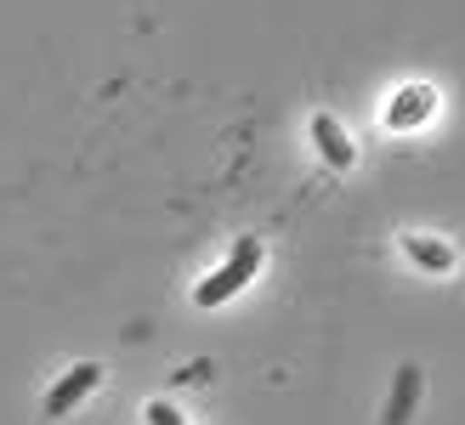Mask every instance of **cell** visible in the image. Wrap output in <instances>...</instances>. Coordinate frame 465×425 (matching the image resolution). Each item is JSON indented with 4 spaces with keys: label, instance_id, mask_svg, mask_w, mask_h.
I'll return each instance as SVG.
<instances>
[{
    "label": "cell",
    "instance_id": "obj_1",
    "mask_svg": "<svg viewBox=\"0 0 465 425\" xmlns=\"http://www.w3.org/2000/svg\"><path fill=\"white\" fill-rule=\"evenodd\" d=\"M255 267H262V244H255V239H239V244H232V255H227V267H222L216 278H204L199 290H193V301H199V306L232 301V295H239L244 283L255 278Z\"/></svg>",
    "mask_w": 465,
    "mask_h": 425
},
{
    "label": "cell",
    "instance_id": "obj_5",
    "mask_svg": "<svg viewBox=\"0 0 465 425\" xmlns=\"http://www.w3.org/2000/svg\"><path fill=\"white\" fill-rule=\"evenodd\" d=\"M414 391H420V369H403V374H398V397H391V409H386V425H403V420H409Z\"/></svg>",
    "mask_w": 465,
    "mask_h": 425
},
{
    "label": "cell",
    "instance_id": "obj_2",
    "mask_svg": "<svg viewBox=\"0 0 465 425\" xmlns=\"http://www.w3.org/2000/svg\"><path fill=\"white\" fill-rule=\"evenodd\" d=\"M97 381H103V369H97V363H74V369H68L63 381L52 386V397H45V414H68V409H74Z\"/></svg>",
    "mask_w": 465,
    "mask_h": 425
},
{
    "label": "cell",
    "instance_id": "obj_3",
    "mask_svg": "<svg viewBox=\"0 0 465 425\" xmlns=\"http://www.w3.org/2000/svg\"><path fill=\"white\" fill-rule=\"evenodd\" d=\"M312 142H318V153L335 164V171H346L352 164V142L341 136V125L330 120V114H312Z\"/></svg>",
    "mask_w": 465,
    "mask_h": 425
},
{
    "label": "cell",
    "instance_id": "obj_6",
    "mask_svg": "<svg viewBox=\"0 0 465 425\" xmlns=\"http://www.w3.org/2000/svg\"><path fill=\"white\" fill-rule=\"evenodd\" d=\"M403 250H409V255H414L420 267H431V272H449V267H454V250H449V244H431V239H409Z\"/></svg>",
    "mask_w": 465,
    "mask_h": 425
},
{
    "label": "cell",
    "instance_id": "obj_4",
    "mask_svg": "<svg viewBox=\"0 0 465 425\" xmlns=\"http://www.w3.org/2000/svg\"><path fill=\"white\" fill-rule=\"evenodd\" d=\"M426 108H431V91H426V85H409L403 103H391L386 120H391V125H414V120H426Z\"/></svg>",
    "mask_w": 465,
    "mask_h": 425
},
{
    "label": "cell",
    "instance_id": "obj_7",
    "mask_svg": "<svg viewBox=\"0 0 465 425\" xmlns=\"http://www.w3.org/2000/svg\"><path fill=\"white\" fill-rule=\"evenodd\" d=\"M148 425H188V420H182L176 409H165V403H153L148 409Z\"/></svg>",
    "mask_w": 465,
    "mask_h": 425
}]
</instances>
